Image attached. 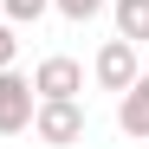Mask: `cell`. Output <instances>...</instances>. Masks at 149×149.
<instances>
[{"label": "cell", "mask_w": 149, "mask_h": 149, "mask_svg": "<svg viewBox=\"0 0 149 149\" xmlns=\"http://www.w3.org/2000/svg\"><path fill=\"white\" fill-rule=\"evenodd\" d=\"M33 136L45 149L84 143V104H78V97H39V104H33Z\"/></svg>", "instance_id": "6da1fadb"}, {"label": "cell", "mask_w": 149, "mask_h": 149, "mask_svg": "<svg viewBox=\"0 0 149 149\" xmlns=\"http://www.w3.org/2000/svg\"><path fill=\"white\" fill-rule=\"evenodd\" d=\"M33 104H39V91L26 71H0V136H19V130H33Z\"/></svg>", "instance_id": "7a4b0ae2"}, {"label": "cell", "mask_w": 149, "mask_h": 149, "mask_svg": "<svg viewBox=\"0 0 149 149\" xmlns=\"http://www.w3.org/2000/svg\"><path fill=\"white\" fill-rule=\"evenodd\" d=\"M91 78H97V91H123L136 78V45L130 39H104L97 58H91Z\"/></svg>", "instance_id": "3957f363"}, {"label": "cell", "mask_w": 149, "mask_h": 149, "mask_svg": "<svg viewBox=\"0 0 149 149\" xmlns=\"http://www.w3.org/2000/svg\"><path fill=\"white\" fill-rule=\"evenodd\" d=\"M33 91H39V97H78V91H84V65L65 58V52L39 58V65H33Z\"/></svg>", "instance_id": "277c9868"}, {"label": "cell", "mask_w": 149, "mask_h": 149, "mask_svg": "<svg viewBox=\"0 0 149 149\" xmlns=\"http://www.w3.org/2000/svg\"><path fill=\"white\" fill-rule=\"evenodd\" d=\"M117 130L136 136V143H149V71H136V78L117 91Z\"/></svg>", "instance_id": "5b68a950"}, {"label": "cell", "mask_w": 149, "mask_h": 149, "mask_svg": "<svg viewBox=\"0 0 149 149\" xmlns=\"http://www.w3.org/2000/svg\"><path fill=\"white\" fill-rule=\"evenodd\" d=\"M110 19H117V39H130V45L149 39V0H110Z\"/></svg>", "instance_id": "8992f818"}, {"label": "cell", "mask_w": 149, "mask_h": 149, "mask_svg": "<svg viewBox=\"0 0 149 149\" xmlns=\"http://www.w3.org/2000/svg\"><path fill=\"white\" fill-rule=\"evenodd\" d=\"M0 7H7V19H13V26H39V19L52 13V0H0Z\"/></svg>", "instance_id": "52a82bcc"}, {"label": "cell", "mask_w": 149, "mask_h": 149, "mask_svg": "<svg viewBox=\"0 0 149 149\" xmlns=\"http://www.w3.org/2000/svg\"><path fill=\"white\" fill-rule=\"evenodd\" d=\"M104 7H110V0H52V13H65L71 26H84V19H97Z\"/></svg>", "instance_id": "ba28073f"}, {"label": "cell", "mask_w": 149, "mask_h": 149, "mask_svg": "<svg viewBox=\"0 0 149 149\" xmlns=\"http://www.w3.org/2000/svg\"><path fill=\"white\" fill-rule=\"evenodd\" d=\"M19 58V39H13V19H0V71Z\"/></svg>", "instance_id": "9c48e42d"}]
</instances>
